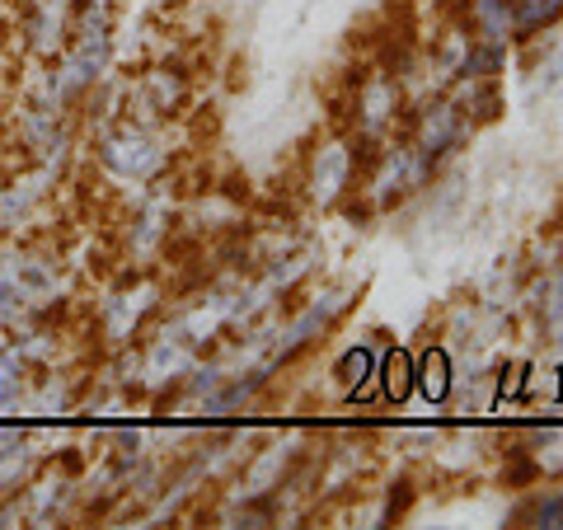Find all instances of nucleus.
Here are the masks:
<instances>
[{"label": "nucleus", "mask_w": 563, "mask_h": 530, "mask_svg": "<svg viewBox=\"0 0 563 530\" xmlns=\"http://www.w3.org/2000/svg\"><path fill=\"white\" fill-rule=\"evenodd\" d=\"M24 352L20 347H5L0 352V413L14 409L24 399Z\"/></svg>", "instance_id": "f257e3e1"}, {"label": "nucleus", "mask_w": 563, "mask_h": 530, "mask_svg": "<svg viewBox=\"0 0 563 530\" xmlns=\"http://www.w3.org/2000/svg\"><path fill=\"white\" fill-rule=\"evenodd\" d=\"M422 371H428V376H422V385H428V395L442 399V395H446V362H442V352H432L428 366H422Z\"/></svg>", "instance_id": "f03ea898"}, {"label": "nucleus", "mask_w": 563, "mask_h": 530, "mask_svg": "<svg viewBox=\"0 0 563 530\" xmlns=\"http://www.w3.org/2000/svg\"><path fill=\"white\" fill-rule=\"evenodd\" d=\"M385 385H390V395H395V399L409 390V366H404V357H390V380H385Z\"/></svg>", "instance_id": "7ed1b4c3"}]
</instances>
